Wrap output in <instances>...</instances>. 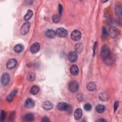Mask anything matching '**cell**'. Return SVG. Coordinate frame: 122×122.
<instances>
[{
	"instance_id": "27",
	"label": "cell",
	"mask_w": 122,
	"mask_h": 122,
	"mask_svg": "<svg viewBox=\"0 0 122 122\" xmlns=\"http://www.w3.org/2000/svg\"><path fill=\"white\" fill-rule=\"evenodd\" d=\"M104 61L105 63L107 65H111L112 64V63L113 62V59L111 54L108 58L104 60Z\"/></svg>"
},
{
	"instance_id": "19",
	"label": "cell",
	"mask_w": 122,
	"mask_h": 122,
	"mask_svg": "<svg viewBox=\"0 0 122 122\" xmlns=\"http://www.w3.org/2000/svg\"><path fill=\"white\" fill-rule=\"evenodd\" d=\"M70 72L73 75H76L79 73V68L76 65H72L70 68Z\"/></svg>"
},
{
	"instance_id": "17",
	"label": "cell",
	"mask_w": 122,
	"mask_h": 122,
	"mask_svg": "<svg viewBox=\"0 0 122 122\" xmlns=\"http://www.w3.org/2000/svg\"><path fill=\"white\" fill-rule=\"evenodd\" d=\"M96 84L94 82L91 81L87 85V89L90 91H94L96 90Z\"/></svg>"
},
{
	"instance_id": "9",
	"label": "cell",
	"mask_w": 122,
	"mask_h": 122,
	"mask_svg": "<svg viewBox=\"0 0 122 122\" xmlns=\"http://www.w3.org/2000/svg\"><path fill=\"white\" fill-rule=\"evenodd\" d=\"M109 34L112 38L116 37L118 34L117 29L114 27H111L109 30Z\"/></svg>"
},
{
	"instance_id": "20",
	"label": "cell",
	"mask_w": 122,
	"mask_h": 122,
	"mask_svg": "<svg viewBox=\"0 0 122 122\" xmlns=\"http://www.w3.org/2000/svg\"><path fill=\"white\" fill-rule=\"evenodd\" d=\"M39 90H40V88L39 86L37 85H34L31 87L30 90V92L32 95H36L38 93V92H39Z\"/></svg>"
},
{
	"instance_id": "16",
	"label": "cell",
	"mask_w": 122,
	"mask_h": 122,
	"mask_svg": "<svg viewBox=\"0 0 122 122\" xmlns=\"http://www.w3.org/2000/svg\"><path fill=\"white\" fill-rule=\"evenodd\" d=\"M99 98L100 100H101L102 102H106L108 100L109 98V96L107 93L105 92H103L99 94Z\"/></svg>"
},
{
	"instance_id": "22",
	"label": "cell",
	"mask_w": 122,
	"mask_h": 122,
	"mask_svg": "<svg viewBox=\"0 0 122 122\" xmlns=\"http://www.w3.org/2000/svg\"><path fill=\"white\" fill-rule=\"evenodd\" d=\"M96 110L98 113H102L105 110V107L104 105L102 104H98L96 106Z\"/></svg>"
},
{
	"instance_id": "31",
	"label": "cell",
	"mask_w": 122,
	"mask_h": 122,
	"mask_svg": "<svg viewBox=\"0 0 122 122\" xmlns=\"http://www.w3.org/2000/svg\"><path fill=\"white\" fill-rule=\"evenodd\" d=\"M115 10H116V12L118 14V15L121 17L122 16V8H121V7H120V6H117L116 7Z\"/></svg>"
},
{
	"instance_id": "3",
	"label": "cell",
	"mask_w": 122,
	"mask_h": 122,
	"mask_svg": "<svg viewBox=\"0 0 122 122\" xmlns=\"http://www.w3.org/2000/svg\"><path fill=\"white\" fill-rule=\"evenodd\" d=\"M30 28V23L29 22H25L21 26L20 29V32L22 35L27 34Z\"/></svg>"
},
{
	"instance_id": "23",
	"label": "cell",
	"mask_w": 122,
	"mask_h": 122,
	"mask_svg": "<svg viewBox=\"0 0 122 122\" xmlns=\"http://www.w3.org/2000/svg\"><path fill=\"white\" fill-rule=\"evenodd\" d=\"M75 49L77 52L81 53L83 49V46L81 43H78L75 45Z\"/></svg>"
},
{
	"instance_id": "28",
	"label": "cell",
	"mask_w": 122,
	"mask_h": 122,
	"mask_svg": "<svg viewBox=\"0 0 122 122\" xmlns=\"http://www.w3.org/2000/svg\"><path fill=\"white\" fill-rule=\"evenodd\" d=\"M108 32L107 28L105 27H103L102 28V37L103 38H105L108 36Z\"/></svg>"
},
{
	"instance_id": "8",
	"label": "cell",
	"mask_w": 122,
	"mask_h": 122,
	"mask_svg": "<svg viewBox=\"0 0 122 122\" xmlns=\"http://www.w3.org/2000/svg\"><path fill=\"white\" fill-rule=\"evenodd\" d=\"M70 106L69 105L65 102H59L57 105V108L62 111H68L69 110Z\"/></svg>"
},
{
	"instance_id": "24",
	"label": "cell",
	"mask_w": 122,
	"mask_h": 122,
	"mask_svg": "<svg viewBox=\"0 0 122 122\" xmlns=\"http://www.w3.org/2000/svg\"><path fill=\"white\" fill-rule=\"evenodd\" d=\"M24 119L26 121L31 122L34 120V116L32 113H28L25 115Z\"/></svg>"
},
{
	"instance_id": "37",
	"label": "cell",
	"mask_w": 122,
	"mask_h": 122,
	"mask_svg": "<svg viewBox=\"0 0 122 122\" xmlns=\"http://www.w3.org/2000/svg\"><path fill=\"white\" fill-rule=\"evenodd\" d=\"M42 122H49L50 120L49 119V118L47 117H44L42 118V119L41 120Z\"/></svg>"
},
{
	"instance_id": "30",
	"label": "cell",
	"mask_w": 122,
	"mask_h": 122,
	"mask_svg": "<svg viewBox=\"0 0 122 122\" xmlns=\"http://www.w3.org/2000/svg\"><path fill=\"white\" fill-rule=\"evenodd\" d=\"M84 109L87 111H90L91 110V109H92V105L89 103H86L84 106Z\"/></svg>"
},
{
	"instance_id": "1",
	"label": "cell",
	"mask_w": 122,
	"mask_h": 122,
	"mask_svg": "<svg viewBox=\"0 0 122 122\" xmlns=\"http://www.w3.org/2000/svg\"><path fill=\"white\" fill-rule=\"evenodd\" d=\"M110 51L109 48L107 45H103L101 50V56L103 60L106 59L110 55Z\"/></svg>"
},
{
	"instance_id": "33",
	"label": "cell",
	"mask_w": 122,
	"mask_h": 122,
	"mask_svg": "<svg viewBox=\"0 0 122 122\" xmlns=\"http://www.w3.org/2000/svg\"><path fill=\"white\" fill-rule=\"evenodd\" d=\"M77 98L78 99V100L81 101H83L84 100V95L81 94H78L77 96Z\"/></svg>"
},
{
	"instance_id": "13",
	"label": "cell",
	"mask_w": 122,
	"mask_h": 122,
	"mask_svg": "<svg viewBox=\"0 0 122 122\" xmlns=\"http://www.w3.org/2000/svg\"><path fill=\"white\" fill-rule=\"evenodd\" d=\"M34 105L35 102L31 98H28L25 102V106L28 108H32Z\"/></svg>"
},
{
	"instance_id": "36",
	"label": "cell",
	"mask_w": 122,
	"mask_h": 122,
	"mask_svg": "<svg viewBox=\"0 0 122 122\" xmlns=\"http://www.w3.org/2000/svg\"><path fill=\"white\" fill-rule=\"evenodd\" d=\"M97 47V42H95L94 45V48H93V56H94V55L95 54V51H96V48Z\"/></svg>"
},
{
	"instance_id": "34",
	"label": "cell",
	"mask_w": 122,
	"mask_h": 122,
	"mask_svg": "<svg viewBox=\"0 0 122 122\" xmlns=\"http://www.w3.org/2000/svg\"><path fill=\"white\" fill-rule=\"evenodd\" d=\"M119 105V102L118 101L115 102L114 104V112H115V111L117 109Z\"/></svg>"
},
{
	"instance_id": "14",
	"label": "cell",
	"mask_w": 122,
	"mask_h": 122,
	"mask_svg": "<svg viewBox=\"0 0 122 122\" xmlns=\"http://www.w3.org/2000/svg\"><path fill=\"white\" fill-rule=\"evenodd\" d=\"M42 107L44 110H50L53 107V104L51 102L45 101L42 104Z\"/></svg>"
},
{
	"instance_id": "10",
	"label": "cell",
	"mask_w": 122,
	"mask_h": 122,
	"mask_svg": "<svg viewBox=\"0 0 122 122\" xmlns=\"http://www.w3.org/2000/svg\"><path fill=\"white\" fill-rule=\"evenodd\" d=\"M78 58L77 52L75 51H71L68 55V60L71 62H73L76 61Z\"/></svg>"
},
{
	"instance_id": "7",
	"label": "cell",
	"mask_w": 122,
	"mask_h": 122,
	"mask_svg": "<svg viewBox=\"0 0 122 122\" xmlns=\"http://www.w3.org/2000/svg\"><path fill=\"white\" fill-rule=\"evenodd\" d=\"M10 81V75L7 73H4L1 77V83L3 85H7Z\"/></svg>"
},
{
	"instance_id": "6",
	"label": "cell",
	"mask_w": 122,
	"mask_h": 122,
	"mask_svg": "<svg viewBox=\"0 0 122 122\" xmlns=\"http://www.w3.org/2000/svg\"><path fill=\"white\" fill-rule=\"evenodd\" d=\"M17 64V60L15 59H10L6 63V67L7 69L11 70L15 68Z\"/></svg>"
},
{
	"instance_id": "18",
	"label": "cell",
	"mask_w": 122,
	"mask_h": 122,
	"mask_svg": "<svg viewBox=\"0 0 122 122\" xmlns=\"http://www.w3.org/2000/svg\"><path fill=\"white\" fill-rule=\"evenodd\" d=\"M17 93V90H14L7 97H6V101L8 102H11L13 101L14 97L15 96Z\"/></svg>"
},
{
	"instance_id": "38",
	"label": "cell",
	"mask_w": 122,
	"mask_h": 122,
	"mask_svg": "<svg viewBox=\"0 0 122 122\" xmlns=\"http://www.w3.org/2000/svg\"><path fill=\"white\" fill-rule=\"evenodd\" d=\"M101 121H102V122H103V121L106 122V120H105L104 119H99V120L97 121V122H101Z\"/></svg>"
},
{
	"instance_id": "15",
	"label": "cell",
	"mask_w": 122,
	"mask_h": 122,
	"mask_svg": "<svg viewBox=\"0 0 122 122\" xmlns=\"http://www.w3.org/2000/svg\"><path fill=\"white\" fill-rule=\"evenodd\" d=\"M82 115V111L81 108H77L74 112V116L76 120L80 119Z\"/></svg>"
},
{
	"instance_id": "35",
	"label": "cell",
	"mask_w": 122,
	"mask_h": 122,
	"mask_svg": "<svg viewBox=\"0 0 122 122\" xmlns=\"http://www.w3.org/2000/svg\"><path fill=\"white\" fill-rule=\"evenodd\" d=\"M62 11V6L61 4H59V12L60 15H61Z\"/></svg>"
},
{
	"instance_id": "21",
	"label": "cell",
	"mask_w": 122,
	"mask_h": 122,
	"mask_svg": "<svg viewBox=\"0 0 122 122\" xmlns=\"http://www.w3.org/2000/svg\"><path fill=\"white\" fill-rule=\"evenodd\" d=\"M23 50V46L21 44H17L14 47V51L16 53H20Z\"/></svg>"
},
{
	"instance_id": "5",
	"label": "cell",
	"mask_w": 122,
	"mask_h": 122,
	"mask_svg": "<svg viewBox=\"0 0 122 122\" xmlns=\"http://www.w3.org/2000/svg\"><path fill=\"white\" fill-rule=\"evenodd\" d=\"M56 34L61 38L65 37L67 35V31L66 29L63 28H59L57 29L56 30Z\"/></svg>"
},
{
	"instance_id": "32",
	"label": "cell",
	"mask_w": 122,
	"mask_h": 122,
	"mask_svg": "<svg viewBox=\"0 0 122 122\" xmlns=\"http://www.w3.org/2000/svg\"><path fill=\"white\" fill-rule=\"evenodd\" d=\"M6 113L4 111L2 110L0 112V117H1V120L2 121H3L6 117Z\"/></svg>"
},
{
	"instance_id": "25",
	"label": "cell",
	"mask_w": 122,
	"mask_h": 122,
	"mask_svg": "<svg viewBox=\"0 0 122 122\" xmlns=\"http://www.w3.org/2000/svg\"><path fill=\"white\" fill-rule=\"evenodd\" d=\"M32 15H33L32 11L30 10H29L27 11V13L25 14V15L24 17V20H28L31 18Z\"/></svg>"
},
{
	"instance_id": "12",
	"label": "cell",
	"mask_w": 122,
	"mask_h": 122,
	"mask_svg": "<svg viewBox=\"0 0 122 122\" xmlns=\"http://www.w3.org/2000/svg\"><path fill=\"white\" fill-rule=\"evenodd\" d=\"M56 35V32L52 29L47 30L45 31V35L48 38H50V39L54 38L55 37Z\"/></svg>"
},
{
	"instance_id": "4",
	"label": "cell",
	"mask_w": 122,
	"mask_h": 122,
	"mask_svg": "<svg viewBox=\"0 0 122 122\" xmlns=\"http://www.w3.org/2000/svg\"><path fill=\"white\" fill-rule=\"evenodd\" d=\"M69 89L70 91L73 93L76 92L79 89V84L76 81H72L69 84Z\"/></svg>"
},
{
	"instance_id": "29",
	"label": "cell",
	"mask_w": 122,
	"mask_h": 122,
	"mask_svg": "<svg viewBox=\"0 0 122 122\" xmlns=\"http://www.w3.org/2000/svg\"><path fill=\"white\" fill-rule=\"evenodd\" d=\"M52 21L55 23H58L60 20V18L59 16L57 14L53 15L52 17Z\"/></svg>"
},
{
	"instance_id": "11",
	"label": "cell",
	"mask_w": 122,
	"mask_h": 122,
	"mask_svg": "<svg viewBox=\"0 0 122 122\" xmlns=\"http://www.w3.org/2000/svg\"><path fill=\"white\" fill-rule=\"evenodd\" d=\"M40 48V45L39 43L36 42L33 43L30 48V51L32 53H35L37 52Z\"/></svg>"
},
{
	"instance_id": "26",
	"label": "cell",
	"mask_w": 122,
	"mask_h": 122,
	"mask_svg": "<svg viewBox=\"0 0 122 122\" xmlns=\"http://www.w3.org/2000/svg\"><path fill=\"white\" fill-rule=\"evenodd\" d=\"M27 79L29 81H33L35 79V75L33 72H30L27 76Z\"/></svg>"
},
{
	"instance_id": "2",
	"label": "cell",
	"mask_w": 122,
	"mask_h": 122,
	"mask_svg": "<svg viewBox=\"0 0 122 122\" xmlns=\"http://www.w3.org/2000/svg\"><path fill=\"white\" fill-rule=\"evenodd\" d=\"M81 37V32L77 30H74L71 34V37L72 40L74 41H79Z\"/></svg>"
}]
</instances>
